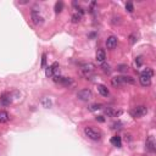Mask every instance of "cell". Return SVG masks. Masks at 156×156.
Masks as SVG:
<instances>
[{
	"label": "cell",
	"mask_w": 156,
	"mask_h": 156,
	"mask_svg": "<svg viewBox=\"0 0 156 156\" xmlns=\"http://www.w3.org/2000/svg\"><path fill=\"white\" fill-rule=\"evenodd\" d=\"M105 59H106V54H105V51L103 49L98 50V53H96V61H98L99 63H104Z\"/></svg>",
	"instance_id": "7c38bea8"
},
{
	"label": "cell",
	"mask_w": 156,
	"mask_h": 156,
	"mask_svg": "<svg viewBox=\"0 0 156 156\" xmlns=\"http://www.w3.org/2000/svg\"><path fill=\"white\" fill-rule=\"evenodd\" d=\"M101 68H103V72L106 73V75H110V73H111V67H110V65H107V63H103Z\"/></svg>",
	"instance_id": "44dd1931"
},
{
	"label": "cell",
	"mask_w": 156,
	"mask_h": 156,
	"mask_svg": "<svg viewBox=\"0 0 156 156\" xmlns=\"http://www.w3.org/2000/svg\"><path fill=\"white\" fill-rule=\"evenodd\" d=\"M111 84H112L113 87H120V85H122V84H123V81H122L121 76H116V77L111 78Z\"/></svg>",
	"instance_id": "9a60e30c"
},
{
	"label": "cell",
	"mask_w": 156,
	"mask_h": 156,
	"mask_svg": "<svg viewBox=\"0 0 156 156\" xmlns=\"http://www.w3.org/2000/svg\"><path fill=\"white\" fill-rule=\"evenodd\" d=\"M126 10L128 12H133V11H134V6H133L132 3H126Z\"/></svg>",
	"instance_id": "d4e9b609"
},
{
	"label": "cell",
	"mask_w": 156,
	"mask_h": 156,
	"mask_svg": "<svg viewBox=\"0 0 156 156\" xmlns=\"http://www.w3.org/2000/svg\"><path fill=\"white\" fill-rule=\"evenodd\" d=\"M101 106H103L101 104H91L89 106V110H90V111H96V110L101 109Z\"/></svg>",
	"instance_id": "cb8c5ba5"
},
{
	"label": "cell",
	"mask_w": 156,
	"mask_h": 156,
	"mask_svg": "<svg viewBox=\"0 0 156 156\" xmlns=\"http://www.w3.org/2000/svg\"><path fill=\"white\" fill-rule=\"evenodd\" d=\"M105 113H106L109 117H118L122 115V111L121 110H115L112 107H107V109H105Z\"/></svg>",
	"instance_id": "9c48e42d"
},
{
	"label": "cell",
	"mask_w": 156,
	"mask_h": 156,
	"mask_svg": "<svg viewBox=\"0 0 156 156\" xmlns=\"http://www.w3.org/2000/svg\"><path fill=\"white\" fill-rule=\"evenodd\" d=\"M121 126H122V123L120 121H117V122H115L112 125V129H120Z\"/></svg>",
	"instance_id": "4316f807"
},
{
	"label": "cell",
	"mask_w": 156,
	"mask_h": 156,
	"mask_svg": "<svg viewBox=\"0 0 156 156\" xmlns=\"http://www.w3.org/2000/svg\"><path fill=\"white\" fill-rule=\"evenodd\" d=\"M77 98L82 101H89L93 98V93H91L90 89H82L77 93Z\"/></svg>",
	"instance_id": "277c9868"
},
{
	"label": "cell",
	"mask_w": 156,
	"mask_h": 156,
	"mask_svg": "<svg viewBox=\"0 0 156 156\" xmlns=\"http://www.w3.org/2000/svg\"><path fill=\"white\" fill-rule=\"evenodd\" d=\"M10 120V116L6 111H0V123H5Z\"/></svg>",
	"instance_id": "e0dca14e"
},
{
	"label": "cell",
	"mask_w": 156,
	"mask_h": 156,
	"mask_svg": "<svg viewBox=\"0 0 156 156\" xmlns=\"http://www.w3.org/2000/svg\"><path fill=\"white\" fill-rule=\"evenodd\" d=\"M117 47V38L115 35H110L106 39V48L109 50H113Z\"/></svg>",
	"instance_id": "ba28073f"
},
{
	"label": "cell",
	"mask_w": 156,
	"mask_h": 156,
	"mask_svg": "<svg viewBox=\"0 0 156 156\" xmlns=\"http://www.w3.org/2000/svg\"><path fill=\"white\" fill-rule=\"evenodd\" d=\"M121 78H122V81H123V84H134L135 83V79L133 77H131V76H121Z\"/></svg>",
	"instance_id": "2e32d148"
},
{
	"label": "cell",
	"mask_w": 156,
	"mask_h": 156,
	"mask_svg": "<svg viewBox=\"0 0 156 156\" xmlns=\"http://www.w3.org/2000/svg\"><path fill=\"white\" fill-rule=\"evenodd\" d=\"M84 134L85 137H88L89 139L94 141H98L101 139V132L93 127H84Z\"/></svg>",
	"instance_id": "6da1fadb"
},
{
	"label": "cell",
	"mask_w": 156,
	"mask_h": 156,
	"mask_svg": "<svg viewBox=\"0 0 156 156\" xmlns=\"http://www.w3.org/2000/svg\"><path fill=\"white\" fill-rule=\"evenodd\" d=\"M139 82H140V84L143 85V87H149V85L151 84V78L148 77V76L140 75V77H139Z\"/></svg>",
	"instance_id": "8fae6325"
},
{
	"label": "cell",
	"mask_w": 156,
	"mask_h": 156,
	"mask_svg": "<svg viewBox=\"0 0 156 156\" xmlns=\"http://www.w3.org/2000/svg\"><path fill=\"white\" fill-rule=\"evenodd\" d=\"M57 72H59V63L57 62H54L53 65H50L45 68V75H47V77L57 76Z\"/></svg>",
	"instance_id": "8992f818"
},
{
	"label": "cell",
	"mask_w": 156,
	"mask_h": 156,
	"mask_svg": "<svg viewBox=\"0 0 156 156\" xmlns=\"http://www.w3.org/2000/svg\"><path fill=\"white\" fill-rule=\"evenodd\" d=\"M82 20V16L79 15V13H75V15L72 16V22L73 23H79Z\"/></svg>",
	"instance_id": "7402d4cb"
},
{
	"label": "cell",
	"mask_w": 156,
	"mask_h": 156,
	"mask_svg": "<svg viewBox=\"0 0 156 156\" xmlns=\"http://www.w3.org/2000/svg\"><path fill=\"white\" fill-rule=\"evenodd\" d=\"M11 101H12V99L9 93H4L0 96V106H9L11 104Z\"/></svg>",
	"instance_id": "52a82bcc"
},
{
	"label": "cell",
	"mask_w": 156,
	"mask_h": 156,
	"mask_svg": "<svg viewBox=\"0 0 156 156\" xmlns=\"http://www.w3.org/2000/svg\"><path fill=\"white\" fill-rule=\"evenodd\" d=\"M81 71L82 73H83V76L87 77V78H90L91 76L94 75V72H95V66L93 65V63H83V65L81 66Z\"/></svg>",
	"instance_id": "7a4b0ae2"
},
{
	"label": "cell",
	"mask_w": 156,
	"mask_h": 156,
	"mask_svg": "<svg viewBox=\"0 0 156 156\" xmlns=\"http://www.w3.org/2000/svg\"><path fill=\"white\" fill-rule=\"evenodd\" d=\"M45 63H47V54H43L42 55V67H45Z\"/></svg>",
	"instance_id": "83f0119b"
},
{
	"label": "cell",
	"mask_w": 156,
	"mask_h": 156,
	"mask_svg": "<svg viewBox=\"0 0 156 156\" xmlns=\"http://www.w3.org/2000/svg\"><path fill=\"white\" fill-rule=\"evenodd\" d=\"M128 70H129V67H128L127 65H118V66H117V71H120V72H122V73L128 72Z\"/></svg>",
	"instance_id": "603a6c76"
},
{
	"label": "cell",
	"mask_w": 156,
	"mask_h": 156,
	"mask_svg": "<svg viewBox=\"0 0 156 156\" xmlns=\"http://www.w3.org/2000/svg\"><path fill=\"white\" fill-rule=\"evenodd\" d=\"M95 35H96L95 33H90V34H89V38H94V37H95Z\"/></svg>",
	"instance_id": "4dcf8cb0"
},
{
	"label": "cell",
	"mask_w": 156,
	"mask_h": 156,
	"mask_svg": "<svg viewBox=\"0 0 156 156\" xmlns=\"http://www.w3.org/2000/svg\"><path fill=\"white\" fill-rule=\"evenodd\" d=\"M148 113V107L146 106H143V105H140V106H137V107H134L131 111V115L133 117H143V116H145V115Z\"/></svg>",
	"instance_id": "3957f363"
},
{
	"label": "cell",
	"mask_w": 156,
	"mask_h": 156,
	"mask_svg": "<svg viewBox=\"0 0 156 156\" xmlns=\"http://www.w3.org/2000/svg\"><path fill=\"white\" fill-rule=\"evenodd\" d=\"M140 75H144V76H148V77H150V78H153V76H154V71H153V68L146 67V68H144V70L141 71Z\"/></svg>",
	"instance_id": "ac0fdd59"
},
{
	"label": "cell",
	"mask_w": 156,
	"mask_h": 156,
	"mask_svg": "<svg viewBox=\"0 0 156 156\" xmlns=\"http://www.w3.org/2000/svg\"><path fill=\"white\" fill-rule=\"evenodd\" d=\"M141 65H143V59H141V56L135 57V66L137 67H140Z\"/></svg>",
	"instance_id": "484cf974"
},
{
	"label": "cell",
	"mask_w": 156,
	"mask_h": 156,
	"mask_svg": "<svg viewBox=\"0 0 156 156\" xmlns=\"http://www.w3.org/2000/svg\"><path fill=\"white\" fill-rule=\"evenodd\" d=\"M146 149H148L150 153H155V139L154 137H149L148 140H146Z\"/></svg>",
	"instance_id": "30bf717a"
},
{
	"label": "cell",
	"mask_w": 156,
	"mask_h": 156,
	"mask_svg": "<svg viewBox=\"0 0 156 156\" xmlns=\"http://www.w3.org/2000/svg\"><path fill=\"white\" fill-rule=\"evenodd\" d=\"M96 121H99V122H105V118H104V116H98V117H96Z\"/></svg>",
	"instance_id": "f546056e"
},
{
	"label": "cell",
	"mask_w": 156,
	"mask_h": 156,
	"mask_svg": "<svg viewBox=\"0 0 156 156\" xmlns=\"http://www.w3.org/2000/svg\"><path fill=\"white\" fill-rule=\"evenodd\" d=\"M98 91H99V94L100 95H103V96H109V94H110V91H109V89H107V87H105L104 84H98Z\"/></svg>",
	"instance_id": "4fadbf2b"
},
{
	"label": "cell",
	"mask_w": 156,
	"mask_h": 156,
	"mask_svg": "<svg viewBox=\"0 0 156 156\" xmlns=\"http://www.w3.org/2000/svg\"><path fill=\"white\" fill-rule=\"evenodd\" d=\"M42 105L45 109H49V107H51L53 103H51V100H50L49 98H43L42 99Z\"/></svg>",
	"instance_id": "d6986e66"
},
{
	"label": "cell",
	"mask_w": 156,
	"mask_h": 156,
	"mask_svg": "<svg viewBox=\"0 0 156 156\" xmlns=\"http://www.w3.org/2000/svg\"><path fill=\"white\" fill-rule=\"evenodd\" d=\"M129 42H131V44H134V43L137 42V37H135V34H131V35H129Z\"/></svg>",
	"instance_id": "f1b7e54d"
},
{
	"label": "cell",
	"mask_w": 156,
	"mask_h": 156,
	"mask_svg": "<svg viewBox=\"0 0 156 156\" xmlns=\"http://www.w3.org/2000/svg\"><path fill=\"white\" fill-rule=\"evenodd\" d=\"M63 9V3L62 1H57L56 4H55V12L56 13H60L62 11Z\"/></svg>",
	"instance_id": "ffe728a7"
},
{
	"label": "cell",
	"mask_w": 156,
	"mask_h": 156,
	"mask_svg": "<svg viewBox=\"0 0 156 156\" xmlns=\"http://www.w3.org/2000/svg\"><path fill=\"white\" fill-rule=\"evenodd\" d=\"M31 17H32V21H33V23L35 26H39L42 25L44 22V18L43 16L39 13V11L37 10V9H34V10H32V13H31Z\"/></svg>",
	"instance_id": "5b68a950"
},
{
	"label": "cell",
	"mask_w": 156,
	"mask_h": 156,
	"mask_svg": "<svg viewBox=\"0 0 156 156\" xmlns=\"http://www.w3.org/2000/svg\"><path fill=\"white\" fill-rule=\"evenodd\" d=\"M110 141H111V144L113 146H116V148H121V146H122V139H121V137H118V135L112 137Z\"/></svg>",
	"instance_id": "5bb4252c"
}]
</instances>
